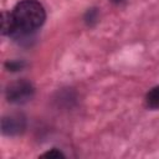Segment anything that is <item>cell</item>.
Here are the masks:
<instances>
[{
    "mask_svg": "<svg viewBox=\"0 0 159 159\" xmlns=\"http://www.w3.org/2000/svg\"><path fill=\"white\" fill-rule=\"evenodd\" d=\"M12 31L10 37L24 40L35 34L46 20L43 5L37 0H21L10 11Z\"/></svg>",
    "mask_w": 159,
    "mask_h": 159,
    "instance_id": "1",
    "label": "cell"
},
{
    "mask_svg": "<svg viewBox=\"0 0 159 159\" xmlns=\"http://www.w3.org/2000/svg\"><path fill=\"white\" fill-rule=\"evenodd\" d=\"M35 94L34 84L27 80H17L7 84L5 89V98L11 104H25Z\"/></svg>",
    "mask_w": 159,
    "mask_h": 159,
    "instance_id": "2",
    "label": "cell"
},
{
    "mask_svg": "<svg viewBox=\"0 0 159 159\" xmlns=\"http://www.w3.org/2000/svg\"><path fill=\"white\" fill-rule=\"evenodd\" d=\"M27 127L26 116L21 112L9 113L1 119V134L5 137L21 135Z\"/></svg>",
    "mask_w": 159,
    "mask_h": 159,
    "instance_id": "3",
    "label": "cell"
},
{
    "mask_svg": "<svg viewBox=\"0 0 159 159\" xmlns=\"http://www.w3.org/2000/svg\"><path fill=\"white\" fill-rule=\"evenodd\" d=\"M145 106L149 109H159V84L149 89L145 94Z\"/></svg>",
    "mask_w": 159,
    "mask_h": 159,
    "instance_id": "4",
    "label": "cell"
},
{
    "mask_svg": "<svg viewBox=\"0 0 159 159\" xmlns=\"http://www.w3.org/2000/svg\"><path fill=\"white\" fill-rule=\"evenodd\" d=\"M84 22L87 26H93L97 21H98V9L97 7H91L86 11L84 17H83Z\"/></svg>",
    "mask_w": 159,
    "mask_h": 159,
    "instance_id": "5",
    "label": "cell"
},
{
    "mask_svg": "<svg viewBox=\"0 0 159 159\" xmlns=\"http://www.w3.org/2000/svg\"><path fill=\"white\" fill-rule=\"evenodd\" d=\"M25 67V62L24 61H19V60H12V61H7L5 62V68L10 72H17L21 71Z\"/></svg>",
    "mask_w": 159,
    "mask_h": 159,
    "instance_id": "6",
    "label": "cell"
},
{
    "mask_svg": "<svg viewBox=\"0 0 159 159\" xmlns=\"http://www.w3.org/2000/svg\"><path fill=\"white\" fill-rule=\"evenodd\" d=\"M40 157H41V158H56V159H57V158H65V154H63L61 150L53 148V149H51V150H48V152L41 154Z\"/></svg>",
    "mask_w": 159,
    "mask_h": 159,
    "instance_id": "7",
    "label": "cell"
},
{
    "mask_svg": "<svg viewBox=\"0 0 159 159\" xmlns=\"http://www.w3.org/2000/svg\"><path fill=\"white\" fill-rule=\"evenodd\" d=\"M113 4H120V2H123L124 0H111Z\"/></svg>",
    "mask_w": 159,
    "mask_h": 159,
    "instance_id": "8",
    "label": "cell"
}]
</instances>
